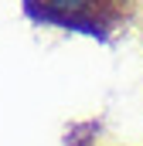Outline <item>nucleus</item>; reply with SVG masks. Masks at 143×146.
<instances>
[{"label":"nucleus","mask_w":143,"mask_h":146,"mask_svg":"<svg viewBox=\"0 0 143 146\" xmlns=\"http://www.w3.org/2000/svg\"><path fill=\"white\" fill-rule=\"evenodd\" d=\"M21 3L34 24L89 34L99 41H109L136 14V0H21Z\"/></svg>","instance_id":"f257e3e1"}]
</instances>
